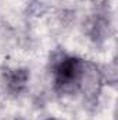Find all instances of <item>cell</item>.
<instances>
[{
  "instance_id": "3957f363",
  "label": "cell",
  "mask_w": 118,
  "mask_h": 120,
  "mask_svg": "<svg viewBox=\"0 0 118 120\" xmlns=\"http://www.w3.org/2000/svg\"><path fill=\"white\" fill-rule=\"evenodd\" d=\"M14 68L0 66V94H13Z\"/></svg>"
},
{
  "instance_id": "5b68a950",
  "label": "cell",
  "mask_w": 118,
  "mask_h": 120,
  "mask_svg": "<svg viewBox=\"0 0 118 120\" xmlns=\"http://www.w3.org/2000/svg\"><path fill=\"white\" fill-rule=\"evenodd\" d=\"M93 4H97V6H103L106 3V0H92Z\"/></svg>"
},
{
  "instance_id": "7a4b0ae2",
  "label": "cell",
  "mask_w": 118,
  "mask_h": 120,
  "mask_svg": "<svg viewBox=\"0 0 118 120\" xmlns=\"http://www.w3.org/2000/svg\"><path fill=\"white\" fill-rule=\"evenodd\" d=\"M81 57L69 56L65 53H57L53 56L50 68L54 82V90L60 94H75V80Z\"/></svg>"
},
{
  "instance_id": "6da1fadb",
  "label": "cell",
  "mask_w": 118,
  "mask_h": 120,
  "mask_svg": "<svg viewBox=\"0 0 118 120\" xmlns=\"http://www.w3.org/2000/svg\"><path fill=\"white\" fill-rule=\"evenodd\" d=\"M104 84L106 77L103 68L92 60H81L75 80V92L81 94L85 102L96 103L103 92Z\"/></svg>"
},
{
  "instance_id": "277c9868",
  "label": "cell",
  "mask_w": 118,
  "mask_h": 120,
  "mask_svg": "<svg viewBox=\"0 0 118 120\" xmlns=\"http://www.w3.org/2000/svg\"><path fill=\"white\" fill-rule=\"evenodd\" d=\"M108 28V22L106 20H103L101 17H94L89 21V34L93 39H97V38H101L104 31Z\"/></svg>"
},
{
  "instance_id": "8992f818",
  "label": "cell",
  "mask_w": 118,
  "mask_h": 120,
  "mask_svg": "<svg viewBox=\"0 0 118 120\" xmlns=\"http://www.w3.org/2000/svg\"><path fill=\"white\" fill-rule=\"evenodd\" d=\"M43 120H61V119H57V117H47V119H43Z\"/></svg>"
}]
</instances>
